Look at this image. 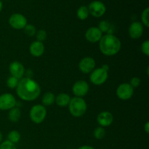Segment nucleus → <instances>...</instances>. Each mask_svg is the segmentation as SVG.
Instances as JSON below:
<instances>
[{"instance_id":"obj_1","label":"nucleus","mask_w":149,"mask_h":149,"mask_svg":"<svg viewBox=\"0 0 149 149\" xmlns=\"http://www.w3.org/2000/svg\"><path fill=\"white\" fill-rule=\"evenodd\" d=\"M17 95L25 101H32L38 98L41 93L39 84L31 78H22L16 87Z\"/></svg>"},{"instance_id":"obj_2","label":"nucleus","mask_w":149,"mask_h":149,"mask_svg":"<svg viewBox=\"0 0 149 149\" xmlns=\"http://www.w3.org/2000/svg\"><path fill=\"white\" fill-rule=\"evenodd\" d=\"M99 48L103 55L106 56H113L120 51L122 42L117 36L109 33L102 36L99 41Z\"/></svg>"},{"instance_id":"obj_3","label":"nucleus","mask_w":149,"mask_h":149,"mask_svg":"<svg viewBox=\"0 0 149 149\" xmlns=\"http://www.w3.org/2000/svg\"><path fill=\"white\" fill-rule=\"evenodd\" d=\"M69 111L74 117H81L87 111V103L82 97H74L71 98L68 104Z\"/></svg>"},{"instance_id":"obj_4","label":"nucleus","mask_w":149,"mask_h":149,"mask_svg":"<svg viewBox=\"0 0 149 149\" xmlns=\"http://www.w3.org/2000/svg\"><path fill=\"white\" fill-rule=\"evenodd\" d=\"M30 119L33 123L41 124L47 116L46 108L43 105H35L31 109L29 113Z\"/></svg>"},{"instance_id":"obj_5","label":"nucleus","mask_w":149,"mask_h":149,"mask_svg":"<svg viewBox=\"0 0 149 149\" xmlns=\"http://www.w3.org/2000/svg\"><path fill=\"white\" fill-rule=\"evenodd\" d=\"M108 77H109L108 71L101 67L94 69L92 71L90 76V79L95 85H101L106 82Z\"/></svg>"},{"instance_id":"obj_6","label":"nucleus","mask_w":149,"mask_h":149,"mask_svg":"<svg viewBox=\"0 0 149 149\" xmlns=\"http://www.w3.org/2000/svg\"><path fill=\"white\" fill-rule=\"evenodd\" d=\"M134 88L129 83H123L116 89V95L120 100H127L132 97Z\"/></svg>"},{"instance_id":"obj_7","label":"nucleus","mask_w":149,"mask_h":149,"mask_svg":"<svg viewBox=\"0 0 149 149\" xmlns=\"http://www.w3.org/2000/svg\"><path fill=\"white\" fill-rule=\"evenodd\" d=\"M9 24L12 28L17 30L23 29L27 25V19L23 15L20 13L13 14L9 18Z\"/></svg>"},{"instance_id":"obj_8","label":"nucleus","mask_w":149,"mask_h":149,"mask_svg":"<svg viewBox=\"0 0 149 149\" xmlns=\"http://www.w3.org/2000/svg\"><path fill=\"white\" fill-rule=\"evenodd\" d=\"M16 100L10 93H4L0 95V110H10L15 107Z\"/></svg>"},{"instance_id":"obj_9","label":"nucleus","mask_w":149,"mask_h":149,"mask_svg":"<svg viewBox=\"0 0 149 149\" xmlns=\"http://www.w3.org/2000/svg\"><path fill=\"white\" fill-rule=\"evenodd\" d=\"M88 10L90 14H91L93 17H100L106 13V7L102 1H93L89 4Z\"/></svg>"},{"instance_id":"obj_10","label":"nucleus","mask_w":149,"mask_h":149,"mask_svg":"<svg viewBox=\"0 0 149 149\" xmlns=\"http://www.w3.org/2000/svg\"><path fill=\"white\" fill-rule=\"evenodd\" d=\"M72 92L75 97H82L89 92V84L84 80H79L76 81L72 87Z\"/></svg>"},{"instance_id":"obj_11","label":"nucleus","mask_w":149,"mask_h":149,"mask_svg":"<svg viewBox=\"0 0 149 149\" xmlns=\"http://www.w3.org/2000/svg\"><path fill=\"white\" fill-rule=\"evenodd\" d=\"M95 68V61L92 57H85L80 61L79 68L84 74H90Z\"/></svg>"},{"instance_id":"obj_12","label":"nucleus","mask_w":149,"mask_h":149,"mask_svg":"<svg viewBox=\"0 0 149 149\" xmlns=\"http://www.w3.org/2000/svg\"><path fill=\"white\" fill-rule=\"evenodd\" d=\"M9 71L13 77L20 79L24 75L25 68L21 63L18 61H13L10 64Z\"/></svg>"},{"instance_id":"obj_13","label":"nucleus","mask_w":149,"mask_h":149,"mask_svg":"<svg viewBox=\"0 0 149 149\" xmlns=\"http://www.w3.org/2000/svg\"><path fill=\"white\" fill-rule=\"evenodd\" d=\"M102 32L97 27H90L85 33V38L89 42L95 43L99 42L103 36Z\"/></svg>"},{"instance_id":"obj_14","label":"nucleus","mask_w":149,"mask_h":149,"mask_svg":"<svg viewBox=\"0 0 149 149\" xmlns=\"http://www.w3.org/2000/svg\"><path fill=\"white\" fill-rule=\"evenodd\" d=\"M128 32H129L130 36L132 39H139L140 37L142 36L143 33V24L138 21L133 22L130 26Z\"/></svg>"},{"instance_id":"obj_15","label":"nucleus","mask_w":149,"mask_h":149,"mask_svg":"<svg viewBox=\"0 0 149 149\" xmlns=\"http://www.w3.org/2000/svg\"><path fill=\"white\" fill-rule=\"evenodd\" d=\"M97 122L102 127H109L113 123V116L110 112L103 111L99 113L98 116H97Z\"/></svg>"},{"instance_id":"obj_16","label":"nucleus","mask_w":149,"mask_h":149,"mask_svg":"<svg viewBox=\"0 0 149 149\" xmlns=\"http://www.w3.org/2000/svg\"><path fill=\"white\" fill-rule=\"evenodd\" d=\"M45 45L43 42H39V41H35L32 42L29 47V51H30L31 55H33V57H40L45 52Z\"/></svg>"},{"instance_id":"obj_17","label":"nucleus","mask_w":149,"mask_h":149,"mask_svg":"<svg viewBox=\"0 0 149 149\" xmlns=\"http://www.w3.org/2000/svg\"><path fill=\"white\" fill-rule=\"evenodd\" d=\"M70 100H71V97L69 95L66 93H61L55 97L56 104L60 107H65L68 106Z\"/></svg>"},{"instance_id":"obj_18","label":"nucleus","mask_w":149,"mask_h":149,"mask_svg":"<svg viewBox=\"0 0 149 149\" xmlns=\"http://www.w3.org/2000/svg\"><path fill=\"white\" fill-rule=\"evenodd\" d=\"M55 101V96L51 92H47L45 95H43L42 99V104L44 106H51L53 104Z\"/></svg>"},{"instance_id":"obj_19","label":"nucleus","mask_w":149,"mask_h":149,"mask_svg":"<svg viewBox=\"0 0 149 149\" xmlns=\"http://www.w3.org/2000/svg\"><path fill=\"white\" fill-rule=\"evenodd\" d=\"M9 119L12 122H17L21 117V111L18 108L14 107L9 112Z\"/></svg>"},{"instance_id":"obj_20","label":"nucleus","mask_w":149,"mask_h":149,"mask_svg":"<svg viewBox=\"0 0 149 149\" xmlns=\"http://www.w3.org/2000/svg\"><path fill=\"white\" fill-rule=\"evenodd\" d=\"M77 17H78L79 20H84L88 17L90 13H89L88 7H86V6H81L77 10Z\"/></svg>"},{"instance_id":"obj_21","label":"nucleus","mask_w":149,"mask_h":149,"mask_svg":"<svg viewBox=\"0 0 149 149\" xmlns=\"http://www.w3.org/2000/svg\"><path fill=\"white\" fill-rule=\"evenodd\" d=\"M7 138H8V141L13 143H17L20 140V134L18 131L13 130L9 132Z\"/></svg>"},{"instance_id":"obj_22","label":"nucleus","mask_w":149,"mask_h":149,"mask_svg":"<svg viewBox=\"0 0 149 149\" xmlns=\"http://www.w3.org/2000/svg\"><path fill=\"white\" fill-rule=\"evenodd\" d=\"M93 134H94V137L96 139L101 140L103 139L105 137V135H106V130H105L104 128L100 126L95 129Z\"/></svg>"},{"instance_id":"obj_23","label":"nucleus","mask_w":149,"mask_h":149,"mask_svg":"<svg viewBox=\"0 0 149 149\" xmlns=\"http://www.w3.org/2000/svg\"><path fill=\"white\" fill-rule=\"evenodd\" d=\"M18 82H19L18 79L11 76V77H10L8 79H7V85L9 88L15 89L17 87V84H18Z\"/></svg>"},{"instance_id":"obj_24","label":"nucleus","mask_w":149,"mask_h":149,"mask_svg":"<svg viewBox=\"0 0 149 149\" xmlns=\"http://www.w3.org/2000/svg\"><path fill=\"white\" fill-rule=\"evenodd\" d=\"M24 32L26 35L29 36H33L34 35H36V27L34 26L31 24H27L26 26H25L24 29Z\"/></svg>"},{"instance_id":"obj_25","label":"nucleus","mask_w":149,"mask_h":149,"mask_svg":"<svg viewBox=\"0 0 149 149\" xmlns=\"http://www.w3.org/2000/svg\"><path fill=\"white\" fill-rule=\"evenodd\" d=\"M148 13H149V8H146L143 11L141 14V20H142L143 24L146 27L149 26V20H148Z\"/></svg>"},{"instance_id":"obj_26","label":"nucleus","mask_w":149,"mask_h":149,"mask_svg":"<svg viewBox=\"0 0 149 149\" xmlns=\"http://www.w3.org/2000/svg\"><path fill=\"white\" fill-rule=\"evenodd\" d=\"M47 36V32L45 31V30H42V29L38 31L36 33V41H39V42H43L44 41L46 40Z\"/></svg>"},{"instance_id":"obj_27","label":"nucleus","mask_w":149,"mask_h":149,"mask_svg":"<svg viewBox=\"0 0 149 149\" xmlns=\"http://www.w3.org/2000/svg\"><path fill=\"white\" fill-rule=\"evenodd\" d=\"M97 28L100 29L102 33L103 32H107L110 29V23L107 20H102L99 23V26Z\"/></svg>"},{"instance_id":"obj_28","label":"nucleus","mask_w":149,"mask_h":149,"mask_svg":"<svg viewBox=\"0 0 149 149\" xmlns=\"http://www.w3.org/2000/svg\"><path fill=\"white\" fill-rule=\"evenodd\" d=\"M0 149H17V148L15 146V144L7 140V141H4V142L1 143Z\"/></svg>"},{"instance_id":"obj_29","label":"nucleus","mask_w":149,"mask_h":149,"mask_svg":"<svg viewBox=\"0 0 149 149\" xmlns=\"http://www.w3.org/2000/svg\"><path fill=\"white\" fill-rule=\"evenodd\" d=\"M141 51L146 56H149V41L146 40L141 45Z\"/></svg>"},{"instance_id":"obj_30","label":"nucleus","mask_w":149,"mask_h":149,"mask_svg":"<svg viewBox=\"0 0 149 149\" xmlns=\"http://www.w3.org/2000/svg\"><path fill=\"white\" fill-rule=\"evenodd\" d=\"M141 82V79L138 78V77H132V78L131 79L129 84H130L133 88H137V87H138L140 86Z\"/></svg>"},{"instance_id":"obj_31","label":"nucleus","mask_w":149,"mask_h":149,"mask_svg":"<svg viewBox=\"0 0 149 149\" xmlns=\"http://www.w3.org/2000/svg\"><path fill=\"white\" fill-rule=\"evenodd\" d=\"M78 149H95V148L90 146H80Z\"/></svg>"},{"instance_id":"obj_32","label":"nucleus","mask_w":149,"mask_h":149,"mask_svg":"<svg viewBox=\"0 0 149 149\" xmlns=\"http://www.w3.org/2000/svg\"><path fill=\"white\" fill-rule=\"evenodd\" d=\"M144 130H145L146 132V133L148 134V132H149V123H148V122H147L146 123L145 127H144Z\"/></svg>"},{"instance_id":"obj_33","label":"nucleus","mask_w":149,"mask_h":149,"mask_svg":"<svg viewBox=\"0 0 149 149\" xmlns=\"http://www.w3.org/2000/svg\"><path fill=\"white\" fill-rule=\"evenodd\" d=\"M102 68H103V69L104 70H106V71H109V66L108 65H106V64H105V65H103V66H102Z\"/></svg>"},{"instance_id":"obj_34","label":"nucleus","mask_w":149,"mask_h":149,"mask_svg":"<svg viewBox=\"0 0 149 149\" xmlns=\"http://www.w3.org/2000/svg\"><path fill=\"white\" fill-rule=\"evenodd\" d=\"M2 8H3L2 2H1V1H0V13H1V10H2Z\"/></svg>"},{"instance_id":"obj_35","label":"nucleus","mask_w":149,"mask_h":149,"mask_svg":"<svg viewBox=\"0 0 149 149\" xmlns=\"http://www.w3.org/2000/svg\"><path fill=\"white\" fill-rule=\"evenodd\" d=\"M2 138H3L2 134H1V131H0V143H1V141H2Z\"/></svg>"}]
</instances>
